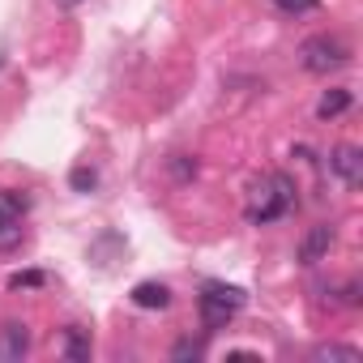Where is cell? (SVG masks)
Listing matches in <instances>:
<instances>
[{"instance_id": "7c38bea8", "label": "cell", "mask_w": 363, "mask_h": 363, "mask_svg": "<svg viewBox=\"0 0 363 363\" xmlns=\"http://www.w3.org/2000/svg\"><path fill=\"white\" fill-rule=\"evenodd\" d=\"M312 359H316V363H333V359H342V363H359L363 354H359L354 346H337V342H329V346H316Z\"/></svg>"}, {"instance_id": "ba28073f", "label": "cell", "mask_w": 363, "mask_h": 363, "mask_svg": "<svg viewBox=\"0 0 363 363\" xmlns=\"http://www.w3.org/2000/svg\"><path fill=\"white\" fill-rule=\"evenodd\" d=\"M350 90H342V86H333V90H325L320 94V103H316V116L320 120H333V116H342V111H350Z\"/></svg>"}, {"instance_id": "ac0fdd59", "label": "cell", "mask_w": 363, "mask_h": 363, "mask_svg": "<svg viewBox=\"0 0 363 363\" xmlns=\"http://www.w3.org/2000/svg\"><path fill=\"white\" fill-rule=\"evenodd\" d=\"M56 5H60V9H77V5H82V0H56Z\"/></svg>"}, {"instance_id": "9c48e42d", "label": "cell", "mask_w": 363, "mask_h": 363, "mask_svg": "<svg viewBox=\"0 0 363 363\" xmlns=\"http://www.w3.org/2000/svg\"><path fill=\"white\" fill-rule=\"evenodd\" d=\"M26 210H30V197L26 193H18V189H0V218H26Z\"/></svg>"}, {"instance_id": "8992f818", "label": "cell", "mask_w": 363, "mask_h": 363, "mask_svg": "<svg viewBox=\"0 0 363 363\" xmlns=\"http://www.w3.org/2000/svg\"><path fill=\"white\" fill-rule=\"evenodd\" d=\"M329 248H333V227H329V223H316V227H308V235L299 240V261H303V265H316Z\"/></svg>"}, {"instance_id": "3957f363", "label": "cell", "mask_w": 363, "mask_h": 363, "mask_svg": "<svg viewBox=\"0 0 363 363\" xmlns=\"http://www.w3.org/2000/svg\"><path fill=\"white\" fill-rule=\"evenodd\" d=\"M244 291L240 286H227V282H206L201 295H197V312L206 320V329H227V320L244 308Z\"/></svg>"}, {"instance_id": "5b68a950", "label": "cell", "mask_w": 363, "mask_h": 363, "mask_svg": "<svg viewBox=\"0 0 363 363\" xmlns=\"http://www.w3.org/2000/svg\"><path fill=\"white\" fill-rule=\"evenodd\" d=\"M30 354V329L22 320H5L0 325V359L5 363H22Z\"/></svg>"}, {"instance_id": "e0dca14e", "label": "cell", "mask_w": 363, "mask_h": 363, "mask_svg": "<svg viewBox=\"0 0 363 363\" xmlns=\"http://www.w3.org/2000/svg\"><path fill=\"white\" fill-rule=\"evenodd\" d=\"M171 354H175V359H197V354H201V342H179Z\"/></svg>"}, {"instance_id": "52a82bcc", "label": "cell", "mask_w": 363, "mask_h": 363, "mask_svg": "<svg viewBox=\"0 0 363 363\" xmlns=\"http://www.w3.org/2000/svg\"><path fill=\"white\" fill-rule=\"evenodd\" d=\"M128 299H133L137 308H150V312H162V308L171 303V291H167L162 282H137Z\"/></svg>"}, {"instance_id": "277c9868", "label": "cell", "mask_w": 363, "mask_h": 363, "mask_svg": "<svg viewBox=\"0 0 363 363\" xmlns=\"http://www.w3.org/2000/svg\"><path fill=\"white\" fill-rule=\"evenodd\" d=\"M329 171L342 179V184L359 189V184H363V150H359V145H337V150L329 154Z\"/></svg>"}, {"instance_id": "8fae6325", "label": "cell", "mask_w": 363, "mask_h": 363, "mask_svg": "<svg viewBox=\"0 0 363 363\" xmlns=\"http://www.w3.org/2000/svg\"><path fill=\"white\" fill-rule=\"evenodd\" d=\"M26 244V227L18 218H0V252H18Z\"/></svg>"}, {"instance_id": "4fadbf2b", "label": "cell", "mask_w": 363, "mask_h": 363, "mask_svg": "<svg viewBox=\"0 0 363 363\" xmlns=\"http://www.w3.org/2000/svg\"><path fill=\"white\" fill-rule=\"evenodd\" d=\"M274 9L286 13V18H299V13H316L320 0H274Z\"/></svg>"}, {"instance_id": "2e32d148", "label": "cell", "mask_w": 363, "mask_h": 363, "mask_svg": "<svg viewBox=\"0 0 363 363\" xmlns=\"http://www.w3.org/2000/svg\"><path fill=\"white\" fill-rule=\"evenodd\" d=\"M9 286H13V291H22V286H43V274H39V269H30V274H13Z\"/></svg>"}, {"instance_id": "6da1fadb", "label": "cell", "mask_w": 363, "mask_h": 363, "mask_svg": "<svg viewBox=\"0 0 363 363\" xmlns=\"http://www.w3.org/2000/svg\"><path fill=\"white\" fill-rule=\"evenodd\" d=\"M291 206H295V184H291V175L274 171V175H265L261 184L252 189V201H248V223H252V227L278 223Z\"/></svg>"}, {"instance_id": "9a60e30c", "label": "cell", "mask_w": 363, "mask_h": 363, "mask_svg": "<svg viewBox=\"0 0 363 363\" xmlns=\"http://www.w3.org/2000/svg\"><path fill=\"white\" fill-rule=\"evenodd\" d=\"M171 175H175V179H193V175H197V158L175 154V158H171Z\"/></svg>"}, {"instance_id": "30bf717a", "label": "cell", "mask_w": 363, "mask_h": 363, "mask_svg": "<svg viewBox=\"0 0 363 363\" xmlns=\"http://www.w3.org/2000/svg\"><path fill=\"white\" fill-rule=\"evenodd\" d=\"M65 354H69L73 363L90 359V337H86V329H82V325H69V329H65Z\"/></svg>"}, {"instance_id": "7a4b0ae2", "label": "cell", "mask_w": 363, "mask_h": 363, "mask_svg": "<svg viewBox=\"0 0 363 363\" xmlns=\"http://www.w3.org/2000/svg\"><path fill=\"white\" fill-rule=\"evenodd\" d=\"M299 65H303L308 73L325 77V73L350 65V43H346L342 35H312V39H303V48H299Z\"/></svg>"}, {"instance_id": "5bb4252c", "label": "cell", "mask_w": 363, "mask_h": 363, "mask_svg": "<svg viewBox=\"0 0 363 363\" xmlns=\"http://www.w3.org/2000/svg\"><path fill=\"white\" fill-rule=\"evenodd\" d=\"M69 184H73L77 193H90V189L99 184V171H94V167H73V175H69Z\"/></svg>"}]
</instances>
